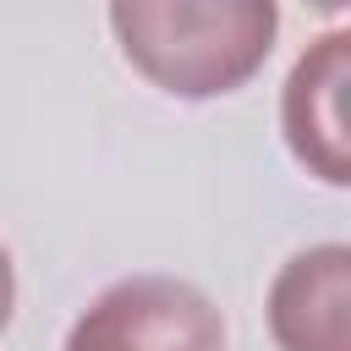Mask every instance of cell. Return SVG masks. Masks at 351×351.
I'll list each match as a JSON object with an SVG mask.
<instances>
[{
	"mask_svg": "<svg viewBox=\"0 0 351 351\" xmlns=\"http://www.w3.org/2000/svg\"><path fill=\"white\" fill-rule=\"evenodd\" d=\"M121 55L170 99H219L247 88L280 33L269 0H115Z\"/></svg>",
	"mask_w": 351,
	"mask_h": 351,
	"instance_id": "1",
	"label": "cell"
},
{
	"mask_svg": "<svg viewBox=\"0 0 351 351\" xmlns=\"http://www.w3.org/2000/svg\"><path fill=\"white\" fill-rule=\"evenodd\" d=\"M66 351H225V318L192 280L126 274L77 313Z\"/></svg>",
	"mask_w": 351,
	"mask_h": 351,
	"instance_id": "2",
	"label": "cell"
},
{
	"mask_svg": "<svg viewBox=\"0 0 351 351\" xmlns=\"http://www.w3.org/2000/svg\"><path fill=\"white\" fill-rule=\"evenodd\" d=\"M346 82H351V33H324L302 49L280 93V126L296 165L329 186L351 181V132H346Z\"/></svg>",
	"mask_w": 351,
	"mask_h": 351,
	"instance_id": "3",
	"label": "cell"
},
{
	"mask_svg": "<svg viewBox=\"0 0 351 351\" xmlns=\"http://www.w3.org/2000/svg\"><path fill=\"white\" fill-rule=\"evenodd\" d=\"M269 329L280 351H351V247L324 241L280 263L269 285Z\"/></svg>",
	"mask_w": 351,
	"mask_h": 351,
	"instance_id": "4",
	"label": "cell"
},
{
	"mask_svg": "<svg viewBox=\"0 0 351 351\" xmlns=\"http://www.w3.org/2000/svg\"><path fill=\"white\" fill-rule=\"evenodd\" d=\"M11 307H16V269H11V252L0 247V335L11 324Z\"/></svg>",
	"mask_w": 351,
	"mask_h": 351,
	"instance_id": "5",
	"label": "cell"
}]
</instances>
